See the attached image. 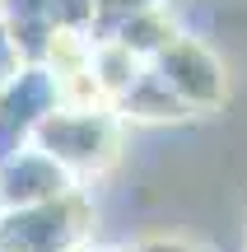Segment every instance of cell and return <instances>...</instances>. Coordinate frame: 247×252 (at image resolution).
<instances>
[{"label": "cell", "mask_w": 247, "mask_h": 252, "mask_svg": "<svg viewBox=\"0 0 247 252\" xmlns=\"http://www.w3.org/2000/svg\"><path fill=\"white\" fill-rule=\"evenodd\" d=\"M149 70L173 89V98L182 103L187 112L192 108H220L224 103V70L201 42L192 37H173L164 52L149 56Z\"/></svg>", "instance_id": "obj_3"}, {"label": "cell", "mask_w": 247, "mask_h": 252, "mask_svg": "<svg viewBox=\"0 0 247 252\" xmlns=\"http://www.w3.org/2000/svg\"><path fill=\"white\" fill-rule=\"evenodd\" d=\"M33 145L75 182L84 187V178H98L117 163L121 126L103 103H61L56 112H47L33 131Z\"/></svg>", "instance_id": "obj_1"}, {"label": "cell", "mask_w": 247, "mask_h": 252, "mask_svg": "<svg viewBox=\"0 0 247 252\" xmlns=\"http://www.w3.org/2000/svg\"><path fill=\"white\" fill-rule=\"evenodd\" d=\"M75 252H126V248H98V243H84V248H75Z\"/></svg>", "instance_id": "obj_7"}, {"label": "cell", "mask_w": 247, "mask_h": 252, "mask_svg": "<svg viewBox=\"0 0 247 252\" xmlns=\"http://www.w3.org/2000/svg\"><path fill=\"white\" fill-rule=\"evenodd\" d=\"M65 191H75V182L47 159L37 145H24L9 159H0V206L5 210H28V206H47L61 201Z\"/></svg>", "instance_id": "obj_4"}, {"label": "cell", "mask_w": 247, "mask_h": 252, "mask_svg": "<svg viewBox=\"0 0 247 252\" xmlns=\"http://www.w3.org/2000/svg\"><path fill=\"white\" fill-rule=\"evenodd\" d=\"M93 210L84 187L65 191L61 201L0 215V252H75L89 243Z\"/></svg>", "instance_id": "obj_2"}, {"label": "cell", "mask_w": 247, "mask_h": 252, "mask_svg": "<svg viewBox=\"0 0 247 252\" xmlns=\"http://www.w3.org/2000/svg\"><path fill=\"white\" fill-rule=\"evenodd\" d=\"M19 70H24V56H19V47H14V37H9V28L0 24V89H5Z\"/></svg>", "instance_id": "obj_5"}, {"label": "cell", "mask_w": 247, "mask_h": 252, "mask_svg": "<svg viewBox=\"0 0 247 252\" xmlns=\"http://www.w3.org/2000/svg\"><path fill=\"white\" fill-rule=\"evenodd\" d=\"M136 252H205V248L187 243V238H145Z\"/></svg>", "instance_id": "obj_6"}, {"label": "cell", "mask_w": 247, "mask_h": 252, "mask_svg": "<svg viewBox=\"0 0 247 252\" xmlns=\"http://www.w3.org/2000/svg\"><path fill=\"white\" fill-rule=\"evenodd\" d=\"M0 215H5V206H0Z\"/></svg>", "instance_id": "obj_8"}]
</instances>
